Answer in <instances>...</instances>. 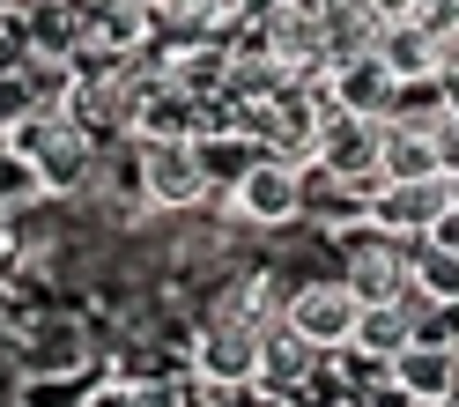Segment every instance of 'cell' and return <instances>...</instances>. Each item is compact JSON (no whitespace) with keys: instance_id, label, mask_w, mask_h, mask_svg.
<instances>
[{"instance_id":"30bf717a","label":"cell","mask_w":459,"mask_h":407,"mask_svg":"<svg viewBox=\"0 0 459 407\" xmlns=\"http://www.w3.org/2000/svg\"><path fill=\"white\" fill-rule=\"evenodd\" d=\"M341 281L356 289V304H400L408 297V245L385 238V245H370L356 259H341Z\"/></svg>"},{"instance_id":"9c48e42d","label":"cell","mask_w":459,"mask_h":407,"mask_svg":"<svg viewBox=\"0 0 459 407\" xmlns=\"http://www.w3.org/2000/svg\"><path fill=\"white\" fill-rule=\"evenodd\" d=\"M370 52L385 60V74H393V82H429V74L445 67V52H437V22H415V15L385 22Z\"/></svg>"},{"instance_id":"2e32d148","label":"cell","mask_w":459,"mask_h":407,"mask_svg":"<svg viewBox=\"0 0 459 407\" xmlns=\"http://www.w3.org/2000/svg\"><path fill=\"white\" fill-rule=\"evenodd\" d=\"M97 400H104V407H193V385L156 377V370H134V377H111Z\"/></svg>"},{"instance_id":"8fae6325","label":"cell","mask_w":459,"mask_h":407,"mask_svg":"<svg viewBox=\"0 0 459 407\" xmlns=\"http://www.w3.org/2000/svg\"><path fill=\"white\" fill-rule=\"evenodd\" d=\"M193 156H200V178H208V193L222 200V193L238 186V178H245V170L260 163L267 149H260V141H252L245 126H200V134H193Z\"/></svg>"},{"instance_id":"9a60e30c","label":"cell","mask_w":459,"mask_h":407,"mask_svg":"<svg viewBox=\"0 0 459 407\" xmlns=\"http://www.w3.org/2000/svg\"><path fill=\"white\" fill-rule=\"evenodd\" d=\"M97 370H38V377H22V385H15V407H90L97 393Z\"/></svg>"},{"instance_id":"5b68a950","label":"cell","mask_w":459,"mask_h":407,"mask_svg":"<svg viewBox=\"0 0 459 407\" xmlns=\"http://www.w3.org/2000/svg\"><path fill=\"white\" fill-rule=\"evenodd\" d=\"M385 385H393V400L445 407V400L459 393V341H408V348L385 363Z\"/></svg>"},{"instance_id":"3957f363","label":"cell","mask_w":459,"mask_h":407,"mask_svg":"<svg viewBox=\"0 0 459 407\" xmlns=\"http://www.w3.org/2000/svg\"><path fill=\"white\" fill-rule=\"evenodd\" d=\"M222 208L245 229H290L304 215V163L297 156H260L238 186L222 193Z\"/></svg>"},{"instance_id":"277c9868","label":"cell","mask_w":459,"mask_h":407,"mask_svg":"<svg viewBox=\"0 0 459 407\" xmlns=\"http://www.w3.org/2000/svg\"><path fill=\"white\" fill-rule=\"evenodd\" d=\"M356 318H363V304H356V289L341 281V274H326V281H297L290 297H281V326L304 333L319 356H341V348L356 341Z\"/></svg>"},{"instance_id":"ffe728a7","label":"cell","mask_w":459,"mask_h":407,"mask_svg":"<svg viewBox=\"0 0 459 407\" xmlns=\"http://www.w3.org/2000/svg\"><path fill=\"white\" fill-rule=\"evenodd\" d=\"M445 200H452V208H459V170H452V178H445Z\"/></svg>"},{"instance_id":"7c38bea8","label":"cell","mask_w":459,"mask_h":407,"mask_svg":"<svg viewBox=\"0 0 459 407\" xmlns=\"http://www.w3.org/2000/svg\"><path fill=\"white\" fill-rule=\"evenodd\" d=\"M408 341H415V318L400 311V304H363V318H356V341L341 348V356H370V363H393Z\"/></svg>"},{"instance_id":"ac0fdd59","label":"cell","mask_w":459,"mask_h":407,"mask_svg":"<svg viewBox=\"0 0 459 407\" xmlns=\"http://www.w3.org/2000/svg\"><path fill=\"white\" fill-rule=\"evenodd\" d=\"M422 245H437V252H459V208H452V200H445V215L422 229Z\"/></svg>"},{"instance_id":"e0dca14e","label":"cell","mask_w":459,"mask_h":407,"mask_svg":"<svg viewBox=\"0 0 459 407\" xmlns=\"http://www.w3.org/2000/svg\"><path fill=\"white\" fill-rule=\"evenodd\" d=\"M429 163H437L445 178L459 170V119H445V111H437V119H429Z\"/></svg>"},{"instance_id":"52a82bcc","label":"cell","mask_w":459,"mask_h":407,"mask_svg":"<svg viewBox=\"0 0 459 407\" xmlns=\"http://www.w3.org/2000/svg\"><path fill=\"white\" fill-rule=\"evenodd\" d=\"M333 356H319L304 333H290L281 318H267L260 326V393H281V400H304V385L319 377Z\"/></svg>"},{"instance_id":"44dd1931","label":"cell","mask_w":459,"mask_h":407,"mask_svg":"<svg viewBox=\"0 0 459 407\" xmlns=\"http://www.w3.org/2000/svg\"><path fill=\"white\" fill-rule=\"evenodd\" d=\"M445 407H459V393H452V400H445Z\"/></svg>"},{"instance_id":"d6986e66","label":"cell","mask_w":459,"mask_h":407,"mask_svg":"<svg viewBox=\"0 0 459 407\" xmlns=\"http://www.w3.org/2000/svg\"><path fill=\"white\" fill-rule=\"evenodd\" d=\"M437 104H445V119H459V67H437Z\"/></svg>"},{"instance_id":"7a4b0ae2","label":"cell","mask_w":459,"mask_h":407,"mask_svg":"<svg viewBox=\"0 0 459 407\" xmlns=\"http://www.w3.org/2000/svg\"><path fill=\"white\" fill-rule=\"evenodd\" d=\"M134 186H141V208L149 215H193L208 208V178H200V156L193 141H134Z\"/></svg>"},{"instance_id":"8992f818","label":"cell","mask_w":459,"mask_h":407,"mask_svg":"<svg viewBox=\"0 0 459 407\" xmlns=\"http://www.w3.org/2000/svg\"><path fill=\"white\" fill-rule=\"evenodd\" d=\"M363 215L385 229V238H400V245H415L429 222L445 215V178H385L378 193L363 200Z\"/></svg>"},{"instance_id":"5bb4252c","label":"cell","mask_w":459,"mask_h":407,"mask_svg":"<svg viewBox=\"0 0 459 407\" xmlns=\"http://www.w3.org/2000/svg\"><path fill=\"white\" fill-rule=\"evenodd\" d=\"M408 289L429 297L437 311H459V252H437V245H408Z\"/></svg>"},{"instance_id":"6da1fadb","label":"cell","mask_w":459,"mask_h":407,"mask_svg":"<svg viewBox=\"0 0 459 407\" xmlns=\"http://www.w3.org/2000/svg\"><path fill=\"white\" fill-rule=\"evenodd\" d=\"M186 363H193L200 393H260V326L215 311L208 326L186 341Z\"/></svg>"},{"instance_id":"ba28073f","label":"cell","mask_w":459,"mask_h":407,"mask_svg":"<svg viewBox=\"0 0 459 407\" xmlns=\"http://www.w3.org/2000/svg\"><path fill=\"white\" fill-rule=\"evenodd\" d=\"M393 90H400V82L385 74L378 52H349V60H333V67H326V97H333L341 111H363V119H385Z\"/></svg>"},{"instance_id":"4fadbf2b","label":"cell","mask_w":459,"mask_h":407,"mask_svg":"<svg viewBox=\"0 0 459 407\" xmlns=\"http://www.w3.org/2000/svg\"><path fill=\"white\" fill-rule=\"evenodd\" d=\"M378 170L385 178H445V170L429 163V126L378 119Z\"/></svg>"}]
</instances>
